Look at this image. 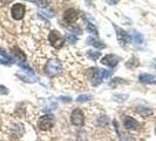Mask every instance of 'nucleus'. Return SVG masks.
<instances>
[{
    "mask_svg": "<svg viewBox=\"0 0 156 141\" xmlns=\"http://www.w3.org/2000/svg\"><path fill=\"white\" fill-rule=\"evenodd\" d=\"M123 124H125V127L127 129H130V131H134V129H137L140 124L132 117H125L123 119Z\"/></svg>",
    "mask_w": 156,
    "mask_h": 141,
    "instance_id": "9d476101",
    "label": "nucleus"
},
{
    "mask_svg": "<svg viewBox=\"0 0 156 141\" xmlns=\"http://www.w3.org/2000/svg\"><path fill=\"white\" fill-rule=\"evenodd\" d=\"M54 126V117L52 114H45L39 118L38 120V127L41 131H49Z\"/></svg>",
    "mask_w": 156,
    "mask_h": 141,
    "instance_id": "20e7f679",
    "label": "nucleus"
},
{
    "mask_svg": "<svg viewBox=\"0 0 156 141\" xmlns=\"http://www.w3.org/2000/svg\"><path fill=\"white\" fill-rule=\"evenodd\" d=\"M115 31H116L117 41L120 42L121 46H126V45L130 44L132 37L128 34V32H126L125 30H122V28H117V27H115Z\"/></svg>",
    "mask_w": 156,
    "mask_h": 141,
    "instance_id": "6e6552de",
    "label": "nucleus"
},
{
    "mask_svg": "<svg viewBox=\"0 0 156 141\" xmlns=\"http://www.w3.org/2000/svg\"><path fill=\"white\" fill-rule=\"evenodd\" d=\"M62 72V63L59 59L52 58L47 61L45 66V73L48 77H56Z\"/></svg>",
    "mask_w": 156,
    "mask_h": 141,
    "instance_id": "f03ea898",
    "label": "nucleus"
},
{
    "mask_svg": "<svg viewBox=\"0 0 156 141\" xmlns=\"http://www.w3.org/2000/svg\"><path fill=\"white\" fill-rule=\"evenodd\" d=\"M0 55H2V56H4V58L7 60V61H9V63H13L12 58H11V56H9V55H8L7 53H6V52L2 49V48H0Z\"/></svg>",
    "mask_w": 156,
    "mask_h": 141,
    "instance_id": "4be33fe9",
    "label": "nucleus"
},
{
    "mask_svg": "<svg viewBox=\"0 0 156 141\" xmlns=\"http://www.w3.org/2000/svg\"><path fill=\"white\" fill-rule=\"evenodd\" d=\"M13 0H0V2L1 4H4V5H7V4H9V2H12Z\"/></svg>",
    "mask_w": 156,
    "mask_h": 141,
    "instance_id": "bb28decb",
    "label": "nucleus"
},
{
    "mask_svg": "<svg viewBox=\"0 0 156 141\" xmlns=\"http://www.w3.org/2000/svg\"><path fill=\"white\" fill-rule=\"evenodd\" d=\"M139 60L136 59V58H132V60L130 61H128L127 63V67H129V68H133V67H136V66H139Z\"/></svg>",
    "mask_w": 156,
    "mask_h": 141,
    "instance_id": "412c9836",
    "label": "nucleus"
},
{
    "mask_svg": "<svg viewBox=\"0 0 156 141\" xmlns=\"http://www.w3.org/2000/svg\"><path fill=\"white\" fill-rule=\"evenodd\" d=\"M87 31L90 32V33H93V34H95V35H98L99 33H98V28L94 26L92 23H89V21H87Z\"/></svg>",
    "mask_w": 156,
    "mask_h": 141,
    "instance_id": "aec40b11",
    "label": "nucleus"
},
{
    "mask_svg": "<svg viewBox=\"0 0 156 141\" xmlns=\"http://www.w3.org/2000/svg\"><path fill=\"white\" fill-rule=\"evenodd\" d=\"M106 1H107L109 5H116L120 0H106Z\"/></svg>",
    "mask_w": 156,
    "mask_h": 141,
    "instance_id": "a878e982",
    "label": "nucleus"
},
{
    "mask_svg": "<svg viewBox=\"0 0 156 141\" xmlns=\"http://www.w3.org/2000/svg\"><path fill=\"white\" fill-rule=\"evenodd\" d=\"M153 67H154V68L156 70V63H154V65H153Z\"/></svg>",
    "mask_w": 156,
    "mask_h": 141,
    "instance_id": "c85d7f7f",
    "label": "nucleus"
},
{
    "mask_svg": "<svg viewBox=\"0 0 156 141\" xmlns=\"http://www.w3.org/2000/svg\"><path fill=\"white\" fill-rule=\"evenodd\" d=\"M26 13V7L23 4H14L11 8V14L14 20H21Z\"/></svg>",
    "mask_w": 156,
    "mask_h": 141,
    "instance_id": "0eeeda50",
    "label": "nucleus"
},
{
    "mask_svg": "<svg viewBox=\"0 0 156 141\" xmlns=\"http://www.w3.org/2000/svg\"><path fill=\"white\" fill-rule=\"evenodd\" d=\"M155 133H156V127H155Z\"/></svg>",
    "mask_w": 156,
    "mask_h": 141,
    "instance_id": "c756f323",
    "label": "nucleus"
},
{
    "mask_svg": "<svg viewBox=\"0 0 156 141\" xmlns=\"http://www.w3.org/2000/svg\"><path fill=\"white\" fill-rule=\"evenodd\" d=\"M42 13L45 14L46 16H48V18H52V16H54V13L52 12V11H48L47 8H44L42 9Z\"/></svg>",
    "mask_w": 156,
    "mask_h": 141,
    "instance_id": "5701e85b",
    "label": "nucleus"
},
{
    "mask_svg": "<svg viewBox=\"0 0 156 141\" xmlns=\"http://www.w3.org/2000/svg\"><path fill=\"white\" fill-rule=\"evenodd\" d=\"M59 99H60L61 101H65V102H69L70 100H72V99H70V98H68V96H60Z\"/></svg>",
    "mask_w": 156,
    "mask_h": 141,
    "instance_id": "393cba45",
    "label": "nucleus"
},
{
    "mask_svg": "<svg viewBox=\"0 0 156 141\" xmlns=\"http://www.w3.org/2000/svg\"><path fill=\"white\" fill-rule=\"evenodd\" d=\"M113 99H114L115 101L123 102L128 99V95H127V94H115V95H113Z\"/></svg>",
    "mask_w": 156,
    "mask_h": 141,
    "instance_id": "6ab92c4d",
    "label": "nucleus"
},
{
    "mask_svg": "<svg viewBox=\"0 0 156 141\" xmlns=\"http://www.w3.org/2000/svg\"><path fill=\"white\" fill-rule=\"evenodd\" d=\"M139 80L143 84H148V85H153L156 84V75L149 74V73H142L139 77Z\"/></svg>",
    "mask_w": 156,
    "mask_h": 141,
    "instance_id": "9b49d317",
    "label": "nucleus"
},
{
    "mask_svg": "<svg viewBox=\"0 0 156 141\" xmlns=\"http://www.w3.org/2000/svg\"><path fill=\"white\" fill-rule=\"evenodd\" d=\"M13 54L16 55V59H19L21 63H23V61H26V55H25V53H23V51H20L18 47H16V48H13Z\"/></svg>",
    "mask_w": 156,
    "mask_h": 141,
    "instance_id": "2eb2a0df",
    "label": "nucleus"
},
{
    "mask_svg": "<svg viewBox=\"0 0 156 141\" xmlns=\"http://www.w3.org/2000/svg\"><path fill=\"white\" fill-rule=\"evenodd\" d=\"M65 40H66L67 42H69V44H74V42L78 41V37H76L75 34H73V33H67V34L65 35Z\"/></svg>",
    "mask_w": 156,
    "mask_h": 141,
    "instance_id": "a211bd4d",
    "label": "nucleus"
},
{
    "mask_svg": "<svg viewBox=\"0 0 156 141\" xmlns=\"http://www.w3.org/2000/svg\"><path fill=\"white\" fill-rule=\"evenodd\" d=\"M8 93V89L7 87L2 86V85H0V95H5V94Z\"/></svg>",
    "mask_w": 156,
    "mask_h": 141,
    "instance_id": "b1692460",
    "label": "nucleus"
},
{
    "mask_svg": "<svg viewBox=\"0 0 156 141\" xmlns=\"http://www.w3.org/2000/svg\"><path fill=\"white\" fill-rule=\"evenodd\" d=\"M70 121L72 124L76 127H81L85 124V115H83V112L80 110V108H75V110L72 112V115H70Z\"/></svg>",
    "mask_w": 156,
    "mask_h": 141,
    "instance_id": "423d86ee",
    "label": "nucleus"
},
{
    "mask_svg": "<svg viewBox=\"0 0 156 141\" xmlns=\"http://www.w3.org/2000/svg\"><path fill=\"white\" fill-rule=\"evenodd\" d=\"M120 60H121V58H120L119 55L107 54L101 59V63L106 65V66H108V67H110V68H113V67H115L117 63H120Z\"/></svg>",
    "mask_w": 156,
    "mask_h": 141,
    "instance_id": "1a4fd4ad",
    "label": "nucleus"
},
{
    "mask_svg": "<svg viewBox=\"0 0 156 141\" xmlns=\"http://www.w3.org/2000/svg\"><path fill=\"white\" fill-rule=\"evenodd\" d=\"M87 44H88V45H90V46L96 47V48H99V49H102V48H105V47H106V45L102 42L101 40L95 39V38H92V37L87 39Z\"/></svg>",
    "mask_w": 156,
    "mask_h": 141,
    "instance_id": "f8f14e48",
    "label": "nucleus"
},
{
    "mask_svg": "<svg viewBox=\"0 0 156 141\" xmlns=\"http://www.w3.org/2000/svg\"><path fill=\"white\" fill-rule=\"evenodd\" d=\"M132 38H133V41L136 44V45H141V44H143V41H144L143 35L137 31H133V33H132Z\"/></svg>",
    "mask_w": 156,
    "mask_h": 141,
    "instance_id": "ddd939ff",
    "label": "nucleus"
},
{
    "mask_svg": "<svg viewBox=\"0 0 156 141\" xmlns=\"http://www.w3.org/2000/svg\"><path fill=\"white\" fill-rule=\"evenodd\" d=\"M92 95L90 94H81V95H79L78 98H76V101L78 102H87V101H90L92 100Z\"/></svg>",
    "mask_w": 156,
    "mask_h": 141,
    "instance_id": "f3484780",
    "label": "nucleus"
},
{
    "mask_svg": "<svg viewBox=\"0 0 156 141\" xmlns=\"http://www.w3.org/2000/svg\"><path fill=\"white\" fill-rule=\"evenodd\" d=\"M79 16H80V13L76 9L68 8L63 13V23L67 24V25H73V24H75L78 21Z\"/></svg>",
    "mask_w": 156,
    "mask_h": 141,
    "instance_id": "39448f33",
    "label": "nucleus"
},
{
    "mask_svg": "<svg viewBox=\"0 0 156 141\" xmlns=\"http://www.w3.org/2000/svg\"><path fill=\"white\" fill-rule=\"evenodd\" d=\"M48 41L55 49H60L65 44V38L58 31H51L48 34Z\"/></svg>",
    "mask_w": 156,
    "mask_h": 141,
    "instance_id": "7ed1b4c3",
    "label": "nucleus"
},
{
    "mask_svg": "<svg viewBox=\"0 0 156 141\" xmlns=\"http://www.w3.org/2000/svg\"><path fill=\"white\" fill-rule=\"evenodd\" d=\"M87 55H88V58H90L92 60L96 61V60L101 56V52H99V51H88V52H87Z\"/></svg>",
    "mask_w": 156,
    "mask_h": 141,
    "instance_id": "dca6fc26",
    "label": "nucleus"
},
{
    "mask_svg": "<svg viewBox=\"0 0 156 141\" xmlns=\"http://www.w3.org/2000/svg\"><path fill=\"white\" fill-rule=\"evenodd\" d=\"M137 113L140 114L141 117L143 118H147V117H150L151 114H153V110H150V108H147V107H137Z\"/></svg>",
    "mask_w": 156,
    "mask_h": 141,
    "instance_id": "4468645a",
    "label": "nucleus"
},
{
    "mask_svg": "<svg viewBox=\"0 0 156 141\" xmlns=\"http://www.w3.org/2000/svg\"><path fill=\"white\" fill-rule=\"evenodd\" d=\"M88 73H89V77H90V80H92V84L94 86H98L100 85L105 79L109 78L112 75V70H102V68H96V67H92L88 70Z\"/></svg>",
    "mask_w": 156,
    "mask_h": 141,
    "instance_id": "f257e3e1",
    "label": "nucleus"
},
{
    "mask_svg": "<svg viewBox=\"0 0 156 141\" xmlns=\"http://www.w3.org/2000/svg\"><path fill=\"white\" fill-rule=\"evenodd\" d=\"M0 63H4V65H11L12 63H9L7 60H2V59H0Z\"/></svg>",
    "mask_w": 156,
    "mask_h": 141,
    "instance_id": "cd10ccee",
    "label": "nucleus"
}]
</instances>
